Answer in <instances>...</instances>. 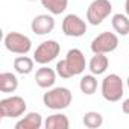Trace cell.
<instances>
[{"mask_svg":"<svg viewBox=\"0 0 129 129\" xmlns=\"http://www.w3.org/2000/svg\"><path fill=\"white\" fill-rule=\"evenodd\" d=\"M87 69L85 55L79 49H70L66 55V58L56 62V73L62 79H70L73 76L82 75Z\"/></svg>","mask_w":129,"mask_h":129,"instance_id":"1","label":"cell"},{"mask_svg":"<svg viewBox=\"0 0 129 129\" xmlns=\"http://www.w3.org/2000/svg\"><path fill=\"white\" fill-rule=\"evenodd\" d=\"M73 100V94L66 87H52L43 96V103L52 111H62L70 106Z\"/></svg>","mask_w":129,"mask_h":129,"instance_id":"2","label":"cell"},{"mask_svg":"<svg viewBox=\"0 0 129 129\" xmlns=\"http://www.w3.org/2000/svg\"><path fill=\"white\" fill-rule=\"evenodd\" d=\"M100 93H102L103 99L108 100V102H118V100H121V97L124 94L123 79L118 75H115V73L106 75L103 78V81H102Z\"/></svg>","mask_w":129,"mask_h":129,"instance_id":"3","label":"cell"},{"mask_svg":"<svg viewBox=\"0 0 129 129\" xmlns=\"http://www.w3.org/2000/svg\"><path fill=\"white\" fill-rule=\"evenodd\" d=\"M27 103L21 96H9L0 100V117L18 118L26 114Z\"/></svg>","mask_w":129,"mask_h":129,"instance_id":"4","label":"cell"},{"mask_svg":"<svg viewBox=\"0 0 129 129\" xmlns=\"http://www.w3.org/2000/svg\"><path fill=\"white\" fill-rule=\"evenodd\" d=\"M112 12V3L109 0H93L87 9V21L91 26H99Z\"/></svg>","mask_w":129,"mask_h":129,"instance_id":"5","label":"cell"},{"mask_svg":"<svg viewBox=\"0 0 129 129\" xmlns=\"http://www.w3.org/2000/svg\"><path fill=\"white\" fill-rule=\"evenodd\" d=\"M61 53V46L56 40H46L43 41L34 52V59L40 66H47L55 61Z\"/></svg>","mask_w":129,"mask_h":129,"instance_id":"6","label":"cell"},{"mask_svg":"<svg viewBox=\"0 0 129 129\" xmlns=\"http://www.w3.org/2000/svg\"><path fill=\"white\" fill-rule=\"evenodd\" d=\"M3 44L8 52L15 55H27L32 49V41L27 35L20 32H9L5 35Z\"/></svg>","mask_w":129,"mask_h":129,"instance_id":"7","label":"cell"},{"mask_svg":"<svg viewBox=\"0 0 129 129\" xmlns=\"http://www.w3.org/2000/svg\"><path fill=\"white\" fill-rule=\"evenodd\" d=\"M118 47V35L114 32H102L99 34L90 44L93 53H111Z\"/></svg>","mask_w":129,"mask_h":129,"instance_id":"8","label":"cell"},{"mask_svg":"<svg viewBox=\"0 0 129 129\" xmlns=\"http://www.w3.org/2000/svg\"><path fill=\"white\" fill-rule=\"evenodd\" d=\"M62 32L66 37L81 38L87 32V21L76 14H69L62 20Z\"/></svg>","mask_w":129,"mask_h":129,"instance_id":"9","label":"cell"},{"mask_svg":"<svg viewBox=\"0 0 129 129\" xmlns=\"http://www.w3.org/2000/svg\"><path fill=\"white\" fill-rule=\"evenodd\" d=\"M30 29L35 35H47L55 29V18L52 14H40L37 15L32 23Z\"/></svg>","mask_w":129,"mask_h":129,"instance_id":"10","label":"cell"},{"mask_svg":"<svg viewBox=\"0 0 129 129\" xmlns=\"http://www.w3.org/2000/svg\"><path fill=\"white\" fill-rule=\"evenodd\" d=\"M56 70L47 66H41V69H38L35 73V82L40 88H52L56 82Z\"/></svg>","mask_w":129,"mask_h":129,"instance_id":"11","label":"cell"},{"mask_svg":"<svg viewBox=\"0 0 129 129\" xmlns=\"http://www.w3.org/2000/svg\"><path fill=\"white\" fill-rule=\"evenodd\" d=\"M44 126L43 115L40 112H26L24 117L15 123V129H40Z\"/></svg>","mask_w":129,"mask_h":129,"instance_id":"12","label":"cell"},{"mask_svg":"<svg viewBox=\"0 0 129 129\" xmlns=\"http://www.w3.org/2000/svg\"><path fill=\"white\" fill-rule=\"evenodd\" d=\"M108 67H109V59L105 53H94V56H91L88 62V70L96 76L103 75L108 70Z\"/></svg>","mask_w":129,"mask_h":129,"instance_id":"13","label":"cell"},{"mask_svg":"<svg viewBox=\"0 0 129 129\" xmlns=\"http://www.w3.org/2000/svg\"><path fill=\"white\" fill-rule=\"evenodd\" d=\"M44 127L46 129H69L70 121L66 114H62L59 111V112H55V114H50L49 117H46Z\"/></svg>","mask_w":129,"mask_h":129,"instance_id":"14","label":"cell"},{"mask_svg":"<svg viewBox=\"0 0 129 129\" xmlns=\"http://www.w3.org/2000/svg\"><path fill=\"white\" fill-rule=\"evenodd\" d=\"M18 88V78L11 72L0 73V91L2 93H14Z\"/></svg>","mask_w":129,"mask_h":129,"instance_id":"15","label":"cell"},{"mask_svg":"<svg viewBox=\"0 0 129 129\" xmlns=\"http://www.w3.org/2000/svg\"><path fill=\"white\" fill-rule=\"evenodd\" d=\"M34 67H35V59L29 58L26 55L17 56L14 59V70L18 75H29V73L34 72Z\"/></svg>","mask_w":129,"mask_h":129,"instance_id":"16","label":"cell"},{"mask_svg":"<svg viewBox=\"0 0 129 129\" xmlns=\"http://www.w3.org/2000/svg\"><path fill=\"white\" fill-rule=\"evenodd\" d=\"M111 24L117 35H129V17L126 14H114L111 18Z\"/></svg>","mask_w":129,"mask_h":129,"instance_id":"17","label":"cell"},{"mask_svg":"<svg viewBox=\"0 0 129 129\" xmlns=\"http://www.w3.org/2000/svg\"><path fill=\"white\" fill-rule=\"evenodd\" d=\"M43 8L49 11L52 15H61L69 6V0H40Z\"/></svg>","mask_w":129,"mask_h":129,"instance_id":"18","label":"cell"},{"mask_svg":"<svg viewBox=\"0 0 129 129\" xmlns=\"http://www.w3.org/2000/svg\"><path fill=\"white\" fill-rule=\"evenodd\" d=\"M79 88L85 96H91L97 91V78L96 75L90 73V75H84L79 81Z\"/></svg>","mask_w":129,"mask_h":129,"instance_id":"19","label":"cell"},{"mask_svg":"<svg viewBox=\"0 0 129 129\" xmlns=\"http://www.w3.org/2000/svg\"><path fill=\"white\" fill-rule=\"evenodd\" d=\"M82 123L85 127L88 129H97L103 124V117L100 112L97 111H88L84 114V118H82Z\"/></svg>","mask_w":129,"mask_h":129,"instance_id":"20","label":"cell"},{"mask_svg":"<svg viewBox=\"0 0 129 129\" xmlns=\"http://www.w3.org/2000/svg\"><path fill=\"white\" fill-rule=\"evenodd\" d=\"M121 111H123L124 114H127V115H129V97L123 100V103H121Z\"/></svg>","mask_w":129,"mask_h":129,"instance_id":"21","label":"cell"},{"mask_svg":"<svg viewBox=\"0 0 129 129\" xmlns=\"http://www.w3.org/2000/svg\"><path fill=\"white\" fill-rule=\"evenodd\" d=\"M124 12L129 17V0H126V2H124Z\"/></svg>","mask_w":129,"mask_h":129,"instance_id":"22","label":"cell"},{"mask_svg":"<svg viewBox=\"0 0 129 129\" xmlns=\"http://www.w3.org/2000/svg\"><path fill=\"white\" fill-rule=\"evenodd\" d=\"M126 85H127V88H129V76H127V79H126Z\"/></svg>","mask_w":129,"mask_h":129,"instance_id":"23","label":"cell"},{"mask_svg":"<svg viewBox=\"0 0 129 129\" xmlns=\"http://www.w3.org/2000/svg\"><path fill=\"white\" fill-rule=\"evenodd\" d=\"M27 2H35V0H27Z\"/></svg>","mask_w":129,"mask_h":129,"instance_id":"24","label":"cell"},{"mask_svg":"<svg viewBox=\"0 0 129 129\" xmlns=\"http://www.w3.org/2000/svg\"><path fill=\"white\" fill-rule=\"evenodd\" d=\"M127 58H129V56H127Z\"/></svg>","mask_w":129,"mask_h":129,"instance_id":"25","label":"cell"}]
</instances>
